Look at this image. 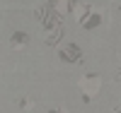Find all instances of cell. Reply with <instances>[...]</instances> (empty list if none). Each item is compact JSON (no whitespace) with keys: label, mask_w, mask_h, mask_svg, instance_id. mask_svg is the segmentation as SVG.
I'll return each instance as SVG.
<instances>
[{"label":"cell","mask_w":121,"mask_h":113,"mask_svg":"<svg viewBox=\"0 0 121 113\" xmlns=\"http://www.w3.org/2000/svg\"><path fill=\"white\" fill-rule=\"evenodd\" d=\"M80 84H82V89H85V99H90L92 94L99 91V84H102V82H99V77H82Z\"/></svg>","instance_id":"obj_1"},{"label":"cell","mask_w":121,"mask_h":113,"mask_svg":"<svg viewBox=\"0 0 121 113\" xmlns=\"http://www.w3.org/2000/svg\"><path fill=\"white\" fill-rule=\"evenodd\" d=\"M27 43V36L24 34H15L12 36V46H24Z\"/></svg>","instance_id":"obj_2"},{"label":"cell","mask_w":121,"mask_h":113,"mask_svg":"<svg viewBox=\"0 0 121 113\" xmlns=\"http://www.w3.org/2000/svg\"><path fill=\"white\" fill-rule=\"evenodd\" d=\"M116 79H121V70H119V72H116Z\"/></svg>","instance_id":"obj_3"}]
</instances>
